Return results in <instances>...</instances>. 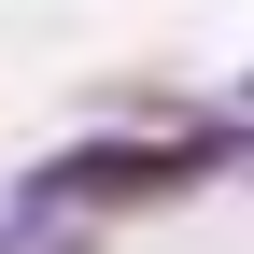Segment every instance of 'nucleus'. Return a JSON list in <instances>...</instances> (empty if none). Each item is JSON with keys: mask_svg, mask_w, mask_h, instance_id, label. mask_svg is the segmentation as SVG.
<instances>
[{"mask_svg": "<svg viewBox=\"0 0 254 254\" xmlns=\"http://www.w3.org/2000/svg\"><path fill=\"white\" fill-rule=\"evenodd\" d=\"M57 184H71V198H170V184H184V155H141V141H99V155H71Z\"/></svg>", "mask_w": 254, "mask_h": 254, "instance_id": "obj_1", "label": "nucleus"}]
</instances>
